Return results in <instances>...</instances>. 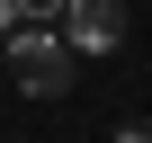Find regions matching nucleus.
<instances>
[{"instance_id": "1", "label": "nucleus", "mask_w": 152, "mask_h": 143, "mask_svg": "<svg viewBox=\"0 0 152 143\" xmlns=\"http://www.w3.org/2000/svg\"><path fill=\"white\" fill-rule=\"evenodd\" d=\"M0 81L27 90V98H63V90H72V45L45 36V27H18L9 54H0Z\"/></svg>"}, {"instance_id": "2", "label": "nucleus", "mask_w": 152, "mask_h": 143, "mask_svg": "<svg viewBox=\"0 0 152 143\" xmlns=\"http://www.w3.org/2000/svg\"><path fill=\"white\" fill-rule=\"evenodd\" d=\"M63 45L72 54H116L125 45V0H63Z\"/></svg>"}, {"instance_id": "3", "label": "nucleus", "mask_w": 152, "mask_h": 143, "mask_svg": "<svg viewBox=\"0 0 152 143\" xmlns=\"http://www.w3.org/2000/svg\"><path fill=\"white\" fill-rule=\"evenodd\" d=\"M18 9H27V27H54V18H63V0H18Z\"/></svg>"}, {"instance_id": "4", "label": "nucleus", "mask_w": 152, "mask_h": 143, "mask_svg": "<svg viewBox=\"0 0 152 143\" xmlns=\"http://www.w3.org/2000/svg\"><path fill=\"white\" fill-rule=\"evenodd\" d=\"M116 143H152V125H116Z\"/></svg>"}, {"instance_id": "5", "label": "nucleus", "mask_w": 152, "mask_h": 143, "mask_svg": "<svg viewBox=\"0 0 152 143\" xmlns=\"http://www.w3.org/2000/svg\"><path fill=\"white\" fill-rule=\"evenodd\" d=\"M0 90H9V81H0Z\"/></svg>"}]
</instances>
